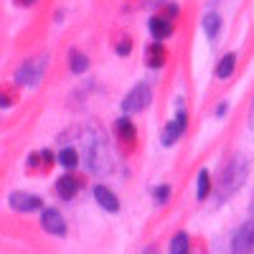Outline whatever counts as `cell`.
Returning a JSON list of instances; mask_svg holds the SVG:
<instances>
[{
	"mask_svg": "<svg viewBox=\"0 0 254 254\" xmlns=\"http://www.w3.org/2000/svg\"><path fill=\"white\" fill-rule=\"evenodd\" d=\"M249 176V158L244 153H234L231 160L221 168V178H219V190H216V201H224L229 196H234L237 190L244 186Z\"/></svg>",
	"mask_w": 254,
	"mask_h": 254,
	"instance_id": "cell-1",
	"label": "cell"
},
{
	"mask_svg": "<svg viewBox=\"0 0 254 254\" xmlns=\"http://www.w3.org/2000/svg\"><path fill=\"white\" fill-rule=\"evenodd\" d=\"M87 145H84V158H87V168L92 173H110V153H107V145H104V137L97 130L87 132Z\"/></svg>",
	"mask_w": 254,
	"mask_h": 254,
	"instance_id": "cell-2",
	"label": "cell"
},
{
	"mask_svg": "<svg viewBox=\"0 0 254 254\" xmlns=\"http://www.w3.org/2000/svg\"><path fill=\"white\" fill-rule=\"evenodd\" d=\"M46 66H49V54L36 56V59H28L23 66L15 71V81H18V84H23V87H36V84L44 79Z\"/></svg>",
	"mask_w": 254,
	"mask_h": 254,
	"instance_id": "cell-3",
	"label": "cell"
},
{
	"mask_svg": "<svg viewBox=\"0 0 254 254\" xmlns=\"http://www.w3.org/2000/svg\"><path fill=\"white\" fill-rule=\"evenodd\" d=\"M150 99H153L150 84H145V81L135 84V87L127 92L125 99H122V112H125V117H127V115H135V112H140V110H145L147 104H150Z\"/></svg>",
	"mask_w": 254,
	"mask_h": 254,
	"instance_id": "cell-4",
	"label": "cell"
},
{
	"mask_svg": "<svg viewBox=\"0 0 254 254\" xmlns=\"http://www.w3.org/2000/svg\"><path fill=\"white\" fill-rule=\"evenodd\" d=\"M231 254H254V216L247 219L231 237Z\"/></svg>",
	"mask_w": 254,
	"mask_h": 254,
	"instance_id": "cell-5",
	"label": "cell"
},
{
	"mask_svg": "<svg viewBox=\"0 0 254 254\" xmlns=\"http://www.w3.org/2000/svg\"><path fill=\"white\" fill-rule=\"evenodd\" d=\"M8 203H10L13 211H23V214H28V211H38L41 206H44L41 196L28 193V190H13V193L8 196Z\"/></svg>",
	"mask_w": 254,
	"mask_h": 254,
	"instance_id": "cell-6",
	"label": "cell"
},
{
	"mask_svg": "<svg viewBox=\"0 0 254 254\" xmlns=\"http://www.w3.org/2000/svg\"><path fill=\"white\" fill-rule=\"evenodd\" d=\"M41 226H44V231H49V234H54V237L66 234V221H64L61 211H56V208H46L44 214H41Z\"/></svg>",
	"mask_w": 254,
	"mask_h": 254,
	"instance_id": "cell-7",
	"label": "cell"
},
{
	"mask_svg": "<svg viewBox=\"0 0 254 254\" xmlns=\"http://www.w3.org/2000/svg\"><path fill=\"white\" fill-rule=\"evenodd\" d=\"M147 28H150V36L158 41V44H163L165 38H171L173 36V20H168L165 15H155L150 18V23H147Z\"/></svg>",
	"mask_w": 254,
	"mask_h": 254,
	"instance_id": "cell-8",
	"label": "cell"
},
{
	"mask_svg": "<svg viewBox=\"0 0 254 254\" xmlns=\"http://www.w3.org/2000/svg\"><path fill=\"white\" fill-rule=\"evenodd\" d=\"M94 198H97V203L104 208V211H110V214H115V211H120V198L112 193V190L107 188V186H94Z\"/></svg>",
	"mask_w": 254,
	"mask_h": 254,
	"instance_id": "cell-9",
	"label": "cell"
},
{
	"mask_svg": "<svg viewBox=\"0 0 254 254\" xmlns=\"http://www.w3.org/2000/svg\"><path fill=\"white\" fill-rule=\"evenodd\" d=\"M56 193L64 198V201H71L76 193H79V181L74 176H61L56 181Z\"/></svg>",
	"mask_w": 254,
	"mask_h": 254,
	"instance_id": "cell-10",
	"label": "cell"
},
{
	"mask_svg": "<svg viewBox=\"0 0 254 254\" xmlns=\"http://www.w3.org/2000/svg\"><path fill=\"white\" fill-rule=\"evenodd\" d=\"M165 49H163V44H158V41H155V44H150V46H147V51H145V61H147V66H150V69H160L163 66V64H165Z\"/></svg>",
	"mask_w": 254,
	"mask_h": 254,
	"instance_id": "cell-11",
	"label": "cell"
},
{
	"mask_svg": "<svg viewBox=\"0 0 254 254\" xmlns=\"http://www.w3.org/2000/svg\"><path fill=\"white\" fill-rule=\"evenodd\" d=\"M183 135V127L176 122V120H171L165 127H163V135H160V142L165 145V147H171V145H176V140Z\"/></svg>",
	"mask_w": 254,
	"mask_h": 254,
	"instance_id": "cell-12",
	"label": "cell"
},
{
	"mask_svg": "<svg viewBox=\"0 0 254 254\" xmlns=\"http://www.w3.org/2000/svg\"><path fill=\"white\" fill-rule=\"evenodd\" d=\"M69 69L74 71V74H84L89 69V59H87V54H81L79 49H71L69 51Z\"/></svg>",
	"mask_w": 254,
	"mask_h": 254,
	"instance_id": "cell-13",
	"label": "cell"
},
{
	"mask_svg": "<svg viewBox=\"0 0 254 254\" xmlns=\"http://www.w3.org/2000/svg\"><path fill=\"white\" fill-rule=\"evenodd\" d=\"M234 66H237V54H224L219 66H216V76L219 79H229L231 74H234Z\"/></svg>",
	"mask_w": 254,
	"mask_h": 254,
	"instance_id": "cell-14",
	"label": "cell"
},
{
	"mask_svg": "<svg viewBox=\"0 0 254 254\" xmlns=\"http://www.w3.org/2000/svg\"><path fill=\"white\" fill-rule=\"evenodd\" d=\"M201 26H203V31H206L208 38H216L219 36V28H221V15L219 13H206L203 20H201Z\"/></svg>",
	"mask_w": 254,
	"mask_h": 254,
	"instance_id": "cell-15",
	"label": "cell"
},
{
	"mask_svg": "<svg viewBox=\"0 0 254 254\" xmlns=\"http://www.w3.org/2000/svg\"><path fill=\"white\" fill-rule=\"evenodd\" d=\"M188 244H190V237L186 234V231H178V234L171 239L168 254H188Z\"/></svg>",
	"mask_w": 254,
	"mask_h": 254,
	"instance_id": "cell-16",
	"label": "cell"
},
{
	"mask_svg": "<svg viewBox=\"0 0 254 254\" xmlns=\"http://www.w3.org/2000/svg\"><path fill=\"white\" fill-rule=\"evenodd\" d=\"M56 160H59L64 168H69V171H71V168H76V165H79V153H76V147H61Z\"/></svg>",
	"mask_w": 254,
	"mask_h": 254,
	"instance_id": "cell-17",
	"label": "cell"
},
{
	"mask_svg": "<svg viewBox=\"0 0 254 254\" xmlns=\"http://www.w3.org/2000/svg\"><path fill=\"white\" fill-rule=\"evenodd\" d=\"M208 193H211V176H208V171H201L198 183H196V198L203 201V198H208Z\"/></svg>",
	"mask_w": 254,
	"mask_h": 254,
	"instance_id": "cell-18",
	"label": "cell"
},
{
	"mask_svg": "<svg viewBox=\"0 0 254 254\" xmlns=\"http://www.w3.org/2000/svg\"><path fill=\"white\" fill-rule=\"evenodd\" d=\"M117 132H120V137L127 140V142L135 140V127H132L130 117H120V120H117Z\"/></svg>",
	"mask_w": 254,
	"mask_h": 254,
	"instance_id": "cell-19",
	"label": "cell"
},
{
	"mask_svg": "<svg viewBox=\"0 0 254 254\" xmlns=\"http://www.w3.org/2000/svg\"><path fill=\"white\" fill-rule=\"evenodd\" d=\"M153 198H155V203H168V198H171V186H158V188H153Z\"/></svg>",
	"mask_w": 254,
	"mask_h": 254,
	"instance_id": "cell-20",
	"label": "cell"
},
{
	"mask_svg": "<svg viewBox=\"0 0 254 254\" xmlns=\"http://www.w3.org/2000/svg\"><path fill=\"white\" fill-rule=\"evenodd\" d=\"M130 49H132L130 38H122V44H117V54L120 56H127V54H130Z\"/></svg>",
	"mask_w": 254,
	"mask_h": 254,
	"instance_id": "cell-21",
	"label": "cell"
},
{
	"mask_svg": "<svg viewBox=\"0 0 254 254\" xmlns=\"http://www.w3.org/2000/svg\"><path fill=\"white\" fill-rule=\"evenodd\" d=\"M160 3H165V0H142V8H155Z\"/></svg>",
	"mask_w": 254,
	"mask_h": 254,
	"instance_id": "cell-22",
	"label": "cell"
},
{
	"mask_svg": "<svg viewBox=\"0 0 254 254\" xmlns=\"http://www.w3.org/2000/svg\"><path fill=\"white\" fill-rule=\"evenodd\" d=\"M226 110H229V104L226 102H221L219 107H216V117H221V115H226Z\"/></svg>",
	"mask_w": 254,
	"mask_h": 254,
	"instance_id": "cell-23",
	"label": "cell"
},
{
	"mask_svg": "<svg viewBox=\"0 0 254 254\" xmlns=\"http://www.w3.org/2000/svg\"><path fill=\"white\" fill-rule=\"evenodd\" d=\"M249 130L254 132V104H252V112H249Z\"/></svg>",
	"mask_w": 254,
	"mask_h": 254,
	"instance_id": "cell-24",
	"label": "cell"
},
{
	"mask_svg": "<svg viewBox=\"0 0 254 254\" xmlns=\"http://www.w3.org/2000/svg\"><path fill=\"white\" fill-rule=\"evenodd\" d=\"M142 254H158V249H155V247H147V249H145Z\"/></svg>",
	"mask_w": 254,
	"mask_h": 254,
	"instance_id": "cell-25",
	"label": "cell"
},
{
	"mask_svg": "<svg viewBox=\"0 0 254 254\" xmlns=\"http://www.w3.org/2000/svg\"><path fill=\"white\" fill-rule=\"evenodd\" d=\"M18 3H20V5H31V3H33V0H18Z\"/></svg>",
	"mask_w": 254,
	"mask_h": 254,
	"instance_id": "cell-26",
	"label": "cell"
},
{
	"mask_svg": "<svg viewBox=\"0 0 254 254\" xmlns=\"http://www.w3.org/2000/svg\"><path fill=\"white\" fill-rule=\"evenodd\" d=\"M219 3V0H208V5H216Z\"/></svg>",
	"mask_w": 254,
	"mask_h": 254,
	"instance_id": "cell-27",
	"label": "cell"
}]
</instances>
